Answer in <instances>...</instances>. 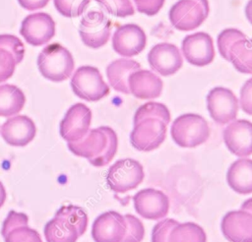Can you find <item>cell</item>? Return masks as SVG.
<instances>
[{
	"label": "cell",
	"instance_id": "1",
	"mask_svg": "<svg viewBox=\"0 0 252 242\" xmlns=\"http://www.w3.org/2000/svg\"><path fill=\"white\" fill-rule=\"evenodd\" d=\"M74 66L71 52L59 43L48 44L37 57V67L41 76L55 83L67 80L72 75Z\"/></svg>",
	"mask_w": 252,
	"mask_h": 242
},
{
	"label": "cell",
	"instance_id": "2",
	"mask_svg": "<svg viewBox=\"0 0 252 242\" xmlns=\"http://www.w3.org/2000/svg\"><path fill=\"white\" fill-rule=\"evenodd\" d=\"M170 135L177 146L195 148L207 142L210 137V127L203 116L185 113L172 122Z\"/></svg>",
	"mask_w": 252,
	"mask_h": 242
},
{
	"label": "cell",
	"instance_id": "3",
	"mask_svg": "<svg viewBox=\"0 0 252 242\" xmlns=\"http://www.w3.org/2000/svg\"><path fill=\"white\" fill-rule=\"evenodd\" d=\"M73 92L81 99L98 101L109 94V87L103 81L99 70L94 66L79 67L71 78Z\"/></svg>",
	"mask_w": 252,
	"mask_h": 242
},
{
	"label": "cell",
	"instance_id": "4",
	"mask_svg": "<svg viewBox=\"0 0 252 242\" xmlns=\"http://www.w3.org/2000/svg\"><path fill=\"white\" fill-rule=\"evenodd\" d=\"M208 0H178L168 12L170 24L178 30L189 31L198 29L208 18Z\"/></svg>",
	"mask_w": 252,
	"mask_h": 242
},
{
	"label": "cell",
	"instance_id": "5",
	"mask_svg": "<svg viewBox=\"0 0 252 242\" xmlns=\"http://www.w3.org/2000/svg\"><path fill=\"white\" fill-rule=\"evenodd\" d=\"M143 165L133 158H122L115 161L106 174V183L115 193H125L137 188L144 180Z\"/></svg>",
	"mask_w": 252,
	"mask_h": 242
},
{
	"label": "cell",
	"instance_id": "6",
	"mask_svg": "<svg viewBox=\"0 0 252 242\" xmlns=\"http://www.w3.org/2000/svg\"><path fill=\"white\" fill-rule=\"evenodd\" d=\"M167 125L158 118H145L134 124L130 133V143L140 151L158 149L165 140Z\"/></svg>",
	"mask_w": 252,
	"mask_h": 242
},
{
	"label": "cell",
	"instance_id": "7",
	"mask_svg": "<svg viewBox=\"0 0 252 242\" xmlns=\"http://www.w3.org/2000/svg\"><path fill=\"white\" fill-rule=\"evenodd\" d=\"M111 32V22L102 11L92 10L81 19L79 33L85 45L99 48L107 43Z\"/></svg>",
	"mask_w": 252,
	"mask_h": 242
},
{
	"label": "cell",
	"instance_id": "8",
	"mask_svg": "<svg viewBox=\"0 0 252 242\" xmlns=\"http://www.w3.org/2000/svg\"><path fill=\"white\" fill-rule=\"evenodd\" d=\"M206 100L209 114L216 123L224 125L236 119L239 102L231 90L223 87L213 88Z\"/></svg>",
	"mask_w": 252,
	"mask_h": 242
},
{
	"label": "cell",
	"instance_id": "9",
	"mask_svg": "<svg viewBox=\"0 0 252 242\" xmlns=\"http://www.w3.org/2000/svg\"><path fill=\"white\" fill-rule=\"evenodd\" d=\"M55 32V22L50 15L43 12L28 15L20 29V33L26 42L32 46L46 44L53 38Z\"/></svg>",
	"mask_w": 252,
	"mask_h": 242
},
{
	"label": "cell",
	"instance_id": "10",
	"mask_svg": "<svg viewBox=\"0 0 252 242\" xmlns=\"http://www.w3.org/2000/svg\"><path fill=\"white\" fill-rule=\"evenodd\" d=\"M135 211L142 217L150 220H159L169 212V199L160 190L146 188L133 196Z\"/></svg>",
	"mask_w": 252,
	"mask_h": 242
},
{
	"label": "cell",
	"instance_id": "11",
	"mask_svg": "<svg viewBox=\"0 0 252 242\" xmlns=\"http://www.w3.org/2000/svg\"><path fill=\"white\" fill-rule=\"evenodd\" d=\"M92 111L84 103L73 104L60 122V135L67 143L78 142L90 130Z\"/></svg>",
	"mask_w": 252,
	"mask_h": 242
},
{
	"label": "cell",
	"instance_id": "12",
	"mask_svg": "<svg viewBox=\"0 0 252 242\" xmlns=\"http://www.w3.org/2000/svg\"><path fill=\"white\" fill-rule=\"evenodd\" d=\"M181 52L185 60L193 66L204 67L215 58V47L212 36L204 31L186 35L181 44Z\"/></svg>",
	"mask_w": 252,
	"mask_h": 242
},
{
	"label": "cell",
	"instance_id": "13",
	"mask_svg": "<svg viewBox=\"0 0 252 242\" xmlns=\"http://www.w3.org/2000/svg\"><path fill=\"white\" fill-rule=\"evenodd\" d=\"M148 62L156 73L168 77L180 70L183 65V58L175 44L160 42L154 45L149 51Z\"/></svg>",
	"mask_w": 252,
	"mask_h": 242
},
{
	"label": "cell",
	"instance_id": "14",
	"mask_svg": "<svg viewBox=\"0 0 252 242\" xmlns=\"http://www.w3.org/2000/svg\"><path fill=\"white\" fill-rule=\"evenodd\" d=\"M146 44V32L136 24L118 27L112 36L113 50L123 57H133L140 54L145 49Z\"/></svg>",
	"mask_w": 252,
	"mask_h": 242
},
{
	"label": "cell",
	"instance_id": "15",
	"mask_svg": "<svg viewBox=\"0 0 252 242\" xmlns=\"http://www.w3.org/2000/svg\"><path fill=\"white\" fill-rule=\"evenodd\" d=\"M227 150L238 157L252 154V122L246 119L233 120L224 128L222 133Z\"/></svg>",
	"mask_w": 252,
	"mask_h": 242
},
{
	"label": "cell",
	"instance_id": "16",
	"mask_svg": "<svg viewBox=\"0 0 252 242\" xmlns=\"http://www.w3.org/2000/svg\"><path fill=\"white\" fill-rule=\"evenodd\" d=\"M124 215L115 211L99 214L92 226V237L94 242H121L126 233Z\"/></svg>",
	"mask_w": 252,
	"mask_h": 242
},
{
	"label": "cell",
	"instance_id": "17",
	"mask_svg": "<svg viewBox=\"0 0 252 242\" xmlns=\"http://www.w3.org/2000/svg\"><path fill=\"white\" fill-rule=\"evenodd\" d=\"M36 133L34 122L26 115H15L8 118L0 128L3 140L13 147H25L30 144Z\"/></svg>",
	"mask_w": 252,
	"mask_h": 242
},
{
	"label": "cell",
	"instance_id": "18",
	"mask_svg": "<svg viewBox=\"0 0 252 242\" xmlns=\"http://www.w3.org/2000/svg\"><path fill=\"white\" fill-rule=\"evenodd\" d=\"M220 228L229 242H252V213L243 210L230 211L222 217Z\"/></svg>",
	"mask_w": 252,
	"mask_h": 242
},
{
	"label": "cell",
	"instance_id": "19",
	"mask_svg": "<svg viewBox=\"0 0 252 242\" xmlns=\"http://www.w3.org/2000/svg\"><path fill=\"white\" fill-rule=\"evenodd\" d=\"M130 93L140 99H155L160 96L163 89L161 79L150 70L140 69L128 78Z\"/></svg>",
	"mask_w": 252,
	"mask_h": 242
},
{
	"label": "cell",
	"instance_id": "20",
	"mask_svg": "<svg viewBox=\"0 0 252 242\" xmlns=\"http://www.w3.org/2000/svg\"><path fill=\"white\" fill-rule=\"evenodd\" d=\"M108 144V137L103 126L90 129L87 135L78 142L67 143L69 151L77 156L89 159L101 154Z\"/></svg>",
	"mask_w": 252,
	"mask_h": 242
},
{
	"label": "cell",
	"instance_id": "21",
	"mask_svg": "<svg viewBox=\"0 0 252 242\" xmlns=\"http://www.w3.org/2000/svg\"><path fill=\"white\" fill-rule=\"evenodd\" d=\"M141 64L130 58H119L113 60L106 67V77L110 86L118 92L130 93L128 78L131 73L140 70Z\"/></svg>",
	"mask_w": 252,
	"mask_h": 242
},
{
	"label": "cell",
	"instance_id": "22",
	"mask_svg": "<svg viewBox=\"0 0 252 242\" xmlns=\"http://www.w3.org/2000/svg\"><path fill=\"white\" fill-rule=\"evenodd\" d=\"M228 186L236 193L248 195L252 193V159L239 157L230 164L226 173Z\"/></svg>",
	"mask_w": 252,
	"mask_h": 242
},
{
	"label": "cell",
	"instance_id": "23",
	"mask_svg": "<svg viewBox=\"0 0 252 242\" xmlns=\"http://www.w3.org/2000/svg\"><path fill=\"white\" fill-rule=\"evenodd\" d=\"M26 96L15 85H0V116L12 117L17 115L25 106Z\"/></svg>",
	"mask_w": 252,
	"mask_h": 242
},
{
	"label": "cell",
	"instance_id": "24",
	"mask_svg": "<svg viewBox=\"0 0 252 242\" xmlns=\"http://www.w3.org/2000/svg\"><path fill=\"white\" fill-rule=\"evenodd\" d=\"M46 242H77L78 230L62 216L54 215L44 226Z\"/></svg>",
	"mask_w": 252,
	"mask_h": 242
},
{
	"label": "cell",
	"instance_id": "25",
	"mask_svg": "<svg viewBox=\"0 0 252 242\" xmlns=\"http://www.w3.org/2000/svg\"><path fill=\"white\" fill-rule=\"evenodd\" d=\"M228 61L242 74H252V38H241L229 48Z\"/></svg>",
	"mask_w": 252,
	"mask_h": 242
},
{
	"label": "cell",
	"instance_id": "26",
	"mask_svg": "<svg viewBox=\"0 0 252 242\" xmlns=\"http://www.w3.org/2000/svg\"><path fill=\"white\" fill-rule=\"evenodd\" d=\"M167 242H207V236L199 224L189 221L175 225L168 235Z\"/></svg>",
	"mask_w": 252,
	"mask_h": 242
},
{
	"label": "cell",
	"instance_id": "27",
	"mask_svg": "<svg viewBox=\"0 0 252 242\" xmlns=\"http://www.w3.org/2000/svg\"><path fill=\"white\" fill-rule=\"evenodd\" d=\"M158 118L163 121L166 125L169 124L171 116L169 109L166 105L160 102L156 101H149L142 104L136 110L133 118V123L136 124L137 122L145 119V118Z\"/></svg>",
	"mask_w": 252,
	"mask_h": 242
},
{
	"label": "cell",
	"instance_id": "28",
	"mask_svg": "<svg viewBox=\"0 0 252 242\" xmlns=\"http://www.w3.org/2000/svg\"><path fill=\"white\" fill-rule=\"evenodd\" d=\"M55 215L62 216L69 221L78 230L80 237L86 232L88 227V215L81 207L75 205L63 206L56 212Z\"/></svg>",
	"mask_w": 252,
	"mask_h": 242
},
{
	"label": "cell",
	"instance_id": "29",
	"mask_svg": "<svg viewBox=\"0 0 252 242\" xmlns=\"http://www.w3.org/2000/svg\"><path fill=\"white\" fill-rule=\"evenodd\" d=\"M103 127L108 137L107 147L105 148L104 151L101 154H99L94 158L89 159V162L95 167H101L108 164L113 159L118 149V138L115 131L108 126H103Z\"/></svg>",
	"mask_w": 252,
	"mask_h": 242
},
{
	"label": "cell",
	"instance_id": "30",
	"mask_svg": "<svg viewBox=\"0 0 252 242\" xmlns=\"http://www.w3.org/2000/svg\"><path fill=\"white\" fill-rule=\"evenodd\" d=\"M246 35L244 32L241 30L234 29V28H228L224 29L220 32L217 38V45H218V50L220 54V56L228 61V51L230 46L237 41L238 39L245 38Z\"/></svg>",
	"mask_w": 252,
	"mask_h": 242
},
{
	"label": "cell",
	"instance_id": "31",
	"mask_svg": "<svg viewBox=\"0 0 252 242\" xmlns=\"http://www.w3.org/2000/svg\"><path fill=\"white\" fill-rule=\"evenodd\" d=\"M91 0H53L58 13L67 18H76L86 11Z\"/></svg>",
	"mask_w": 252,
	"mask_h": 242
},
{
	"label": "cell",
	"instance_id": "32",
	"mask_svg": "<svg viewBox=\"0 0 252 242\" xmlns=\"http://www.w3.org/2000/svg\"><path fill=\"white\" fill-rule=\"evenodd\" d=\"M108 14L118 18L133 16L134 7L130 0H95Z\"/></svg>",
	"mask_w": 252,
	"mask_h": 242
},
{
	"label": "cell",
	"instance_id": "33",
	"mask_svg": "<svg viewBox=\"0 0 252 242\" xmlns=\"http://www.w3.org/2000/svg\"><path fill=\"white\" fill-rule=\"evenodd\" d=\"M126 233L121 242H142L145 236V227L143 222L133 214H125Z\"/></svg>",
	"mask_w": 252,
	"mask_h": 242
},
{
	"label": "cell",
	"instance_id": "34",
	"mask_svg": "<svg viewBox=\"0 0 252 242\" xmlns=\"http://www.w3.org/2000/svg\"><path fill=\"white\" fill-rule=\"evenodd\" d=\"M4 239L5 242H42L39 233L28 225L19 226L12 229L8 232Z\"/></svg>",
	"mask_w": 252,
	"mask_h": 242
},
{
	"label": "cell",
	"instance_id": "35",
	"mask_svg": "<svg viewBox=\"0 0 252 242\" xmlns=\"http://www.w3.org/2000/svg\"><path fill=\"white\" fill-rule=\"evenodd\" d=\"M0 48L8 50L14 56L17 64L23 61L25 56V46L19 37L13 34H0Z\"/></svg>",
	"mask_w": 252,
	"mask_h": 242
},
{
	"label": "cell",
	"instance_id": "36",
	"mask_svg": "<svg viewBox=\"0 0 252 242\" xmlns=\"http://www.w3.org/2000/svg\"><path fill=\"white\" fill-rule=\"evenodd\" d=\"M178 223L174 218H163L159 220L152 230V242H167L171 229Z\"/></svg>",
	"mask_w": 252,
	"mask_h": 242
},
{
	"label": "cell",
	"instance_id": "37",
	"mask_svg": "<svg viewBox=\"0 0 252 242\" xmlns=\"http://www.w3.org/2000/svg\"><path fill=\"white\" fill-rule=\"evenodd\" d=\"M16 65L14 56L8 50L0 48V83L6 82L13 76Z\"/></svg>",
	"mask_w": 252,
	"mask_h": 242
},
{
	"label": "cell",
	"instance_id": "38",
	"mask_svg": "<svg viewBox=\"0 0 252 242\" xmlns=\"http://www.w3.org/2000/svg\"><path fill=\"white\" fill-rule=\"evenodd\" d=\"M28 224H29V217L26 213L18 212L15 211H10L7 217L3 221L1 234L3 237H5L8 234V232L11 231L12 229L19 227V226L28 225Z\"/></svg>",
	"mask_w": 252,
	"mask_h": 242
},
{
	"label": "cell",
	"instance_id": "39",
	"mask_svg": "<svg viewBox=\"0 0 252 242\" xmlns=\"http://www.w3.org/2000/svg\"><path fill=\"white\" fill-rule=\"evenodd\" d=\"M238 102L242 111L252 116V78L248 79L241 87Z\"/></svg>",
	"mask_w": 252,
	"mask_h": 242
},
{
	"label": "cell",
	"instance_id": "40",
	"mask_svg": "<svg viewBox=\"0 0 252 242\" xmlns=\"http://www.w3.org/2000/svg\"><path fill=\"white\" fill-rule=\"evenodd\" d=\"M165 0H134L139 13L147 16H154L162 8Z\"/></svg>",
	"mask_w": 252,
	"mask_h": 242
},
{
	"label": "cell",
	"instance_id": "41",
	"mask_svg": "<svg viewBox=\"0 0 252 242\" xmlns=\"http://www.w3.org/2000/svg\"><path fill=\"white\" fill-rule=\"evenodd\" d=\"M21 7L28 11H35L45 7L49 0H18Z\"/></svg>",
	"mask_w": 252,
	"mask_h": 242
},
{
	"label": "cell",
	"instance_id": "42",
	"mask_svg": "<svg viewBox=\"0 0 252 242\" xmlns=\"http://www.w3.org/2000/svg\"><path fill=\"white\" fill-rule=\"evenodd\" d=\"M245 16L248 22L252 25V0H249L245 6Z\"/></svg>",
	"mask_w": 252,
	"mask_h": 242
},
{
	"label": "cell",
	"instance_id": "43",
	"mask_svg": "<svg viewBox=\"0 0 252 242\" xmlns=\"http://www.w3.org/2000/svg\"><path fill=\"white\" fill-rule=\"evenodd\" d=\"M240 210H243V211H246V212H249L252 213V198H249V199L245 200L242 203Z\"/></svg>",
	"mask_w": 252,
	"mask_h": 242
},
{
	"label": "cell",
	"instance_id": "44",
	"mask_svg": "<svg viewBox=\"0 0 252 242\" xmlns=\"http://www.w3.org/2000/svg\"><path fill=\"white\" fill-rule=\"evenodd\" d=\"M6 197H7V194H6L5 187L2 184V182L0 181V208L4 205V203L6 201Z\"/></svg>",
	"mask_w": 252,
	"mask_h": 242
}]
</instances>
